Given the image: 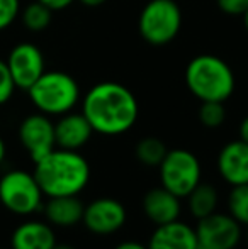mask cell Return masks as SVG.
I'll use <instances>...</instances> for the list:
<instances>
[{
    "instance_id": "26",
    "label": "cell",
    "mask_w": 248,
    "mask_h": 249,
    "mask_svg": "<svg viewBox=\"0 0 248 249\" xmlns=\"http://www.w3.org/2000/svg\"><path fill=\"white\" fill-rule=\"evenodd\" d=\"M38 2L44 3V5L51 10H63V9H66V7L72 5L73 0H38Z\"/></svg>"
},
{
    "instance_id": "16",
    "label": "cell",
    "mask_w": 248,
    "mask_h": 249,
    "mask_svg": "<svg viewBox=\"0 0 248 249\" xmlns=\"http://www.w3.org/2000/svg\"><path fill=\"white\" fill-rule=\"evenodd\" d=\"M57 246V234L53 227L41 220H27L20 224L10 237L12 249H53Z\"/></svg>"
},
{
    "instance_id": "3",
    "label": "cell",
    "mask_w": 248,
    "mask_h": 249,
    "mask_svg": "<svg viewBox=\"0 0 248 249\" xmlns=\"http://www.w3.org/2000/svg\"><path fill=\"white\" fill-rule=\"evenodd\" d=\"M186 85L201 102H226L235 92L236 80L225 59L214 54H199L186 68Z\"/></svg>"
},
{
    "instance_id": "24",
    "label": "cell",
    "mask_w": 248,
    "mask_h": 249,
    "mask_svg": "<svg viewBox=\"0 0 248 249\" xmlns=\"http://www.w3.org/2000/svg\"><path fill=\"white\" fill-rule=\"evenodd\" d=\"M19 10V0H0V31L7 29L17 19Z\"/></svg>"
},
{
    "instance_id": "14",
    "label": "cell",
    "mask_w": 248,
    "mask_h": 249,
    "mask_svg": "<svg viewBox=\"0 0 248 249\" xmlns=\"http://www.w3.org/2000/svg\"><path fill=\"white\" fill-rule=\"evenodd\" d=\"M148 249H197L199 241L195 229L182 220L156 226L146 244Z\"/></svg>"
},
{
    "instance_id": "27",
    "label": "cell",
    "mask_w": 248,
    "mask_h": 249,
    "mask_svg": "<svg viewBox=\"0 0 248 249\" xmlns=\"http://www.w3.org/2000/svg\"><path fill=\"white\" fill-rule=\"evenodd\" d=\"M114 249H148L145 244L138 243V241H124V243H119Z\"/></svg>"
},
{
    "instance_id": "33",
    "label": "cell",
    "mask_w": 248,
    "mask_h": 249,
    "mask_svg": "<svg viewBox=\"0 0 248 249\" xmlns=\"http://www.w3.org/2000/svg\"><path fill=\"white\" fill-rule=\"evenodd\" d=\"M197 249H208V248H202V246H199Z\"/></svg>"
},
{
    "instance_id": "11",
    "label": "cell",
    "mask_w": 248,
    "mask_h": 249,
    "mask_svg": "<svg viewBox=\"0 0 248 249\" xmlns=\"http://www.w3.org/2000/svg\"><path fill=\"white\" fill-rule=\"evenodd\" d=\"M5 63L16 87L22 90H29L33 83L46 71L43 53L31 43H19L14 46Z\"/></svg>"
},
{
    "instance_id": "17",
    "label": "cell",
    "mask_w": 248,
    "mask_h": 249,
    "mask_svg": "<svg viewBox=\"0 0 248 249\" xmlns=\"http://www.w3.org/2000/svg\"><path fill=\"white\" fill-rule=\"evenodd\" d=\"M83 205L76 195H66V197H50L44 205V213L50 224L58 227H72L82 222Z\"/></svg>"
},
{
    "instance_id": "8",
    "label": "cell",
    "mask_w": 248,
    "mask_h": 249,
    "mask_svg": "<svg viewBox=\"0 0 248 249\" xmlns=\"http://www.w3.org/2000/svg\"><path fill=\"white\" fill-rule=\"evenodd\" d=\"M199 246L208 249H235L242 241V226L229 213L212 212L197 220Z\"/></svg>"
},
{
    "instance_id": "30",
    "label": "cell",
    "mask_w": 248,
    "mask_h": 249,
    "mask_svg": "<svg viewBox=\"0 0 248 249\" xmlns=\"http://www.w3.org/2000/svg\"><path fill=\"white\" fill-rule=\"evenodd\" d=\"M3 158H5V142H3V139L0 138V164H2Z\"/></svg>"
},
{
    "instance_id": "6",
    "label": "cell",
    "mask_w": 248,
    "mask_h": 249,
    "mask_svg": "<svg viewBox=\"0 0 248 249\" xmlns=\"http://www.w3.org/2000/svg\"><path fill=\"white\" fill-rule=\"evenodd\" d=\"M160 168V183L165 190L172 192L179 198H186L199 183L202 166L199 158L189 149L167 151Z\"/></svg>"
},
{
    "instance_id": "32",
    "label": "cell",
    "mask_w": 248,
    "mask_h": 249,
    "mask_svg": "<svg viewBox=\"0 0 248 249\" xmlns=\"http://www.w3.org/2000/svg\"><path fill=\"white\" fill-rule=\"evenodd\" d=\"M243 26H245V29H247V33H248V9L245 10V14H243Z\"/></svg>"
},
{
    "instance_id": "15",
    "label": "cell",
    "mask_w": 248,
    "mask_h": 249,
    "mask_svg": "<svg viewBox=\"0 0 248 249\" xmlns=\"http://www.w3.org/2000/svg\"><path fill=\"white\" fill-rule=\"evenodd\" d=\"M143 212L150 222H153L155 226H163V224L179 219L182 205H180V198L177 195L165 190L163 187H158L152 188L145 194Z\"/></svg>"
},
{
    "instance_id": "34",
    "label": "cell",
    "mask_w": 248,
    "mask_h": 249,
    "mask_svg": "<svg viewBox=\"0 0 248 249\" xmlns=\"http://www.w3.org/2000/svg\"><path fill=\"white\" fill-rule=\"evenodd\" d=\"M247 243H248V231H247Z\"/></svg>"
},
{
    "instance_id": "5",
    "label": "cell",
    "mask_w": 248,
    "mask_h": 249,
    "mask_svg": "<svg viewBox=\"0 0 248 249\" xmlns=\"http://www.w3.org/2000/svg\"><path fill=\"white\" fill-rule=\"evenodd\" d=\"M182 27V10L175 0H150L139 12L138 31L152 46L172 43Z\"/></svg>"
},
{
    "instance_id": "21",
    "label": "cell",
    "mask_w": 248,
    "mask_h": 249,
    "mask_svg": "<svg viewBox=\"0 0 248 249\" xmlns=\"http://www.w3.org/2000/svg\"><path fill=\"white\" fill-rule=\"evenodd\" d=\"M228 212L240 226H248V183L231 187L228 195Z\"/></svg>"
},
{
    "instance_id": "4",
    "label": "cell",
    "mask_w": 248,
    "mask_h": 249,
    "mask_svg": "<svg viewBox=\"0 0 248 249\" xmlns=\"http://www.w3.org/2000/svg\"><path fill=\"white\" fill-rule=\"evenodd\" d=\"M27 92L34 107L46 115L72 112L80 100L78 83L65 71H44Z\"/></svg>"
},
{
    "instance_id": "12",
    "label": "cell",
    "mask_w": 248,
    "mask_h": 249,
    "mask_svg": "<svg viewBox=\"0 0 248 249\" xmlns=\"http://www.w3.org/2000/svg\"><path fill=\"white\" fill-rule=\"evenodd\" d=\"M218 173L231 187L248 183V144L242 139L225 144L216 160Z\"/></svg>"
},
{
    "instance_id": "9",
    "label": "cell",
    "mask_w": 248,
    "mask_h": 249,
    "mask_svg": "<svg viewBox=\"0 0 248 249\" xmlns=\"http://www.w3.org/2000/svg\"><path fill=\"white\" fill-rule=\"evenodd\" d=\"M128 220V210L117 198H95L83 209L82 222L92 234L111 236L124 227Z\"/></svg>"
},
{
    "instance_id": "13",
    "label": "cell",
    "mask_w": 248,
    "mask_h": 249,
    "mask_svg": "<svg viewBox=\"0 0 248 249\" xmlns=\"http://www.w3.org/2000/svg\"><path fill=\"white\" fill-rule=\"evenodd\" d=\"M94 129L85 115L80 112H66L55 124V139L61 149L78 151L90 141Z\"/></svg>"
},
{
    "instance_id": "7",
    "label": "cell",
    "mask_w": 248,
    "mask_h": 249,
    "mask_svg": "<svg viewBox=\"0 0 248 249\" xmlns=\"http://www.w3.org/2000/svg\"><path fill=\"white\" fill-rule=\"evenodd\" d=\"M43 192L33 173L12 170L0 178V202L17 215H31L43 203Z\"/></svg>"
},
{
    "instance_id": "22",
    "label": "cell",
    "mask_w": 248,
    "mask_h": 249,
    "mask_svg": "<svg viewBox=\"0 0 248 249\" xmlns=\"http://www.w3.org/2000/svg\"><path fill=\"white\" fill-rule=\"evenodd\" d=\"M225 102H202L201 108H199V121L202 122L204 127L216 129L225 122Z\"/></svg>"
},
{
    "instance_id": "20",
    "label": "cell",
    "mask_w": 248,
    "mask_h": 249,
    "mask_svg": "<svg viewBox=\"0 0 248 249\" xmlns=\"http://www.w3.org/2000/svg\"><path fill=\"white\" fill-rule=\"evenodd\" d=\"M51 14L53 10L48 9L44 3L41 2H33L24 9L22 12V22L33 33H41L51 24Z\"/></svg>"
},
{
    "instance_id": "28",
    "label": "cell",
    "mask_w": 248,
    "mask_h": 249,
    "mask_svg": "<svg viewBox=\"0 0 248 249\" xmlns=\"http://www.w3.org/2000/svg\"><path fill=\"white\" fill-rule=\"evenodd\" d=\"M240 139L248 144V115L242 121V124H240Z\"/></svg>"
},
{
    "instance_id": "1",
    "label": "cell",
    "mask_w": 248,
    "mask_h": 249,
    "mask_svg": "<svg viewBox=\"0 0 248 249\" xmlns=\"http://www.w3.org/2000/svg\"><path fill=\"white\" fill-rule=\"evenodd\" d=\"M82 114L94 132L102 136H121L136 124L139 105L134 93L117 82L94 85L82 102Z\"/></svg>"
},
{
    "instance_id": "29",
    "label": "cell",
    "mask_w": 248,
    "mask_h": 249,
    "mask_svg": "<svg viewBox=\"0 0 248 249\" xmlns=\"http://www.w3.org/2000/svg\"><path fill=\"white\" fill-rule=\"evenodd\" d=\"M80 2L87 7H99V5H102V3H106L107 0H80Z\"/></svg>"
},
{
    "instance_id": "18",
    "label": "cell",
    "mask_w": 248,
    "mask_h": 249,
    "mask_svg": "<svg viewBox=\"0 0 248 249\" xmlns=\"http://www.w3.org/2000/svg\"><path fill=\"white\" fill-rule=\"evenodd\" d=\"M187 207L189 212L194 219H204L216 212L219 202L218 190L211 183H199L191 194L187 195Z\"/></svg>"
},
{
    "instance_id": "2",
    "label": "cell",
    "mask_w": 248,
    "mask_h": 249,
    "mask_svg": "<svg viewBox=\"0 0 248 249\" xmlns=\"http://www.w3.org/2000/svg\"><path fill=\"white\" fill-rule=\"evenodd\" d=\"M33 175L46 197L78 195L90 181V164L78 151L55 148L34 163Z\"/></svg>"
},
{
    "instance_id": "19",
    "label": "cell",
    "mask_w": 248,
    "mask_h": 249,
    "mask_svg": "<svg viewBox=\"0 0 248 249\" xmlns=\"http://www.w3.org/2000/svg\"><path fill=\"white\" fill-rule=\"evenodd\" d=\"M167 151L169 149H167L165 142L162 139L148 136V138H143L138 141L134 148V154L139 163H143L145 166H158L165 158Z\"/></svg>"
},
{
    "instance_id": "31",
    "label": "cell",
    "mask_w": 248,
    "mask_h": 249,
    "mask_svg": "<svg viewBox=\"0 0 248 249\" xmlns=\"http://www.w3.org/2000/svg\"><path fill=\"white\" fill-rule=\"evenodd\" d=\"M53 249H76V248L70 246V244H58V243H57V246H55Z\"/></svg>"
},
{
    "instance_id": "10",
    "label": "cell",
    "mask_w": 248,
    "mask_h": 249,
    "mask_svg": "<svg viewBox=\"0 0 248 249\" xmlns=\"http://www.w3.org/2000/svg\"><path fill=\"white\" fill-rule=\"evenodd\" d=\"M19 139L31 160L36 163L57 148L55 124L46 114L27 115L19 125Z\"/></svg>"
},
{
    "instance_id": "23",
    "label": "cell",
    "mask_w": 248,
    "mask_h": 249,
    "mask_svg": "<svg viewBox=\"0 0 248 249\" xmlns=\"http://www.w3.org/2000/svg\"><path fill=\"white\" fill-rule=\"evenodd\" d=\"M16 83L12 80V75L9 71V66L5 61L0 59V105L7 104L14 95V90H16Z\"/></svg>"
},
{
    "instance_id": "25",
    "label": "cell",
    "mask_w": 248,
    "mask_h": 249,
    "mask_svg": "<svg viewBox=\"0 0 248 249\" xmlns=\"http://www.w3.org/2000/svg\"><path fill=\"white\" fill-rule=\"evenodd\" d=\"M216 3L228 16H243L248 9V0H216Z\"/></svg>"
}]
</instances>
